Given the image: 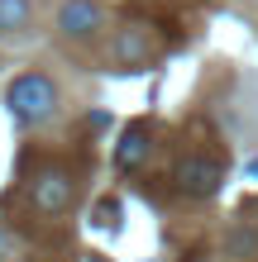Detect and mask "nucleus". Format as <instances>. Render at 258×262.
Listing matches in <instances>:
<instances>
[{"label": "nucleus", "instance_id": "obj_3", "mask_svg": "<svg viewBox=\"0 0 258 262\" xmlns=\"http://www.w3.org/2000/svg\"><path fill=\"white\" fill-rule=\"evenodd\" d=\"M57 29H63L67 38H96L101 34V5L96 0H63Z\"/></svg>", "mask_w": 258, "mask_h": 262}, {"label": "nucleus", "instance_id": "obj_2", "mask_svg": "<svg viewBox=\"0 0 258 262\" xmlns=\"http://www.w3.org/2000/svg\"><path fill=\"white\" fill-rule=\"evenodd\" d=\"M220 181H225V167H220L215 158H187V162L177 167V186L187 191V195H196V200L215 195Z\"/></svg>", "mask_w": 258, "mask_h": 262}, {"label": "nucleus", "instance_id": "obj_8", "mask_svg": "<svg viewBox=\"0 0 258 262\" xmlns=\"http://www.w3.org/2000/svg\"><path fill=\"white\" fill-rule=\"evenodd\" d=\"M120 214H125V210H120V200H101V205H96V220H91V224H96V229H115Z\"/></svg>", "mask_w": 258, "mask_h": 262}, {"label": "nucleus", "instance_id": "obj_6", "mask_svg": "<svg viewBox=\"0 0 258 262\" xmlns=\"http://www.w3.org/2000/svg\"><path fill=\"white\" fill-rule=\"evenodd\" d=\"M110 53H115L120 67H139V62H148V29H120Z\"/></svg>", "mask_w": 258, "mask_h": 262}, {"label": "nucleus", "instance_id": "obj_9", "mask_svg": "<svg viewBox=\"0 0 258 262\" xmlns=\"http://www.w3.org/2000/svg\"><path fill=\"white\" fill-rule=\"evenodd\" d=\"M0 253H5V234H0Z\"/></svg>", "mask_w": 258, "mask_h": 262}, {"label": "nucleus", "instance_id": "obj_4", "mask_svg": "<svg viewBox=\"0 0 258 262\" xmlns=\"http://www.w3.org/2000/svg\"><path fill=\"white\" fill-rule=\"evenodd\" d=\"M34 205L38 210H48V214H63L67 205H72V177H63V172H43V177H34Z\"/></svg>", "mask_w": 258, "mask_h": 262}, {"label": "nucleus", "instance_id": "obj_5", "mask_svg": "<svg viewBox=\"0 0 258 262\" xmlns=\"http://www.w3.org/2000/svg\"><path fill=\"white\" fill-rule=\"evenodd\" d=\"M148 158V124H129L125 138H120V148H115V167L120 172H134Z\"/></svg>", "mask_w": 258, "mask_h": 262}, {"label": "nucleus", "instance_id": "obj_7", "mask_svg": "<svg viewBox=\"0 0 258 262\" xmlns=\"http://www.w3.org/2000/svg\"><path fill=\"white\" fill-rule=\"evenodd\" d=\"M29 19V0H0V34H14Z\"/></svg>", "mask_w": 258, "mask_h": 262}, {"label": "nucleus", "instance_id": "obj_1", "mask_svg": "<svg viewBox=\"0 0 258 262\" xmlns=\"http://www.w3.org/2000/svg\"><path fill=\"white\" fill-rule=\"evenodd\" d=\"M5 105H10L14 119H24V124H48V119L57 115V86H53V76H43V72L14 76V81L5 86Z\"/></svg>", "mask_w": 258, "mask_h": 262}]
</instances>
